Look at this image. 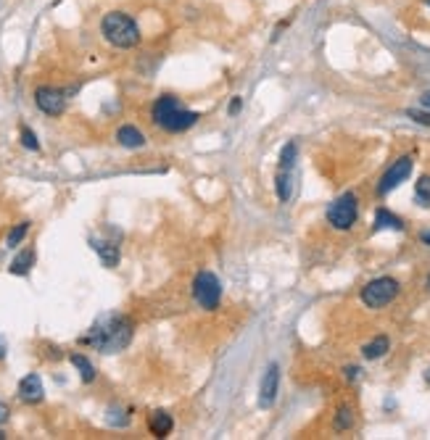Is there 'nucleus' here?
<instances>
[{"label": "nucleus", "instance_id": "b1692460", "mask_svg": "<svg viewBox=\"0 0 430 440\" xmlns=\"http://www.w3.org/2000/svg\"><path fill=\"white\" fill-rule=\"evenodd\" d=\"M6 419H8V406H6V404H0V425H3Z\"/></svg>", "mask_w": 430, "mask_h": 440}, {"label": "nucleus", "instance_id": "5701e85b", "mask_svg": "<svg viewBox=\"0 0 430 440\" xmlns=\"http://www.w3.org/2000/svg\"><path fill=\"white\" fill-rule=\"evenodd\" d=\"M22 143H24V148H29V151H40V143H37L35 132L32 130H22Z\"/></svg>", "mask_w": 430, "mask_h": 440}, {"label": "nucleus", "instance_id": "f8f14e48", "mask_svg": "<svg viewBox=\"0 0 430 440\" xmlns=\"http://www.w3.org/2000/svg\"><path fill=\"white\" fill-rule=\"evenodd\" d=\"M117 140H119V145H124V148H143L145 135L127 124V127H121V130L117 132Z\"/></svg>", "mask_w": 430, "mask_h": 440}, {"label": "nucleus", "instance_id": "2eb2a0df", "mask_svg": "<svg viewBox=\"0 0 430 440\" xmlns=\"http://www.w3.org/2000/svg\"><path fill=\"white\" fill-rule=\"evenodd\" d=\"M388 348H391V340L385 335H378L375 340H370V343L362 348V354H364V358H380L388 354Z\"/></svg>", "mask_w": 430, "mask_h": 440}, {"label": "nucleus", "instance_id": "2f4dec72", "mask_svg": "<svg viewBox=\"0 0 430 440\" xmlns=\"http://www.w3.org/2000/svg\"><path fill=\"white\" fill-rule=\"evenodd\" d=\"M428 287H430V280H428Z\"/></svg>", "mask_w": 430, "mask_h": 440}, {"label": "nucleus", "instance_id": "f257e3e1", "mask_svg": "<svg viewBox=\"0 0 430 440\" xmlns=\"http://www.w3.org/2000/svg\"><path fill=\"white\" fill-rule=\"evenodd\" d=\"M132 340V321L119 314H106L90 327V333L84 337V343L98 348L101 354H117L124 351Z\"/></svg>", "mask_w": 430, "mask_h": 440}, {"label": "nucleus", "instance_id": "ddd939ff", "mask_svg": "<svg viewBox=\"0 0 430 440\" xmlns=\"http://www.w3.org/2000/svg\"><path fill=\"white\" fill-rule=\"evenodd\" d=\"M90 245L101 253V259H103L106 266H117V261H119V248H117L114 243H106V240H90Z\"/></svg>", "mask_w": 430, "mask_h": 440}, {"label": "nucleus", "instance_id": "dca6fc26", "mask_svg": "<svg viewBox=\"0 0 430 440\" xmlns=\"http://www.w3.org/2000/svg\"><path fill=\"white\" fill-rule=\"evenodd\" d=\"M375 229H404V222L394 216L385 208H378V216H375Z\"/></svg>", "mask_w": 430, "mask_h": 440}, {"label": "nucleus", "instance_id": "1a4fd4ad", "mask_svg": "<svg viewBox=\"0 0 430 440\" xmlns=\"http://www.w3.org/2000/svg\"><path fill=\"white\" fill-rule=\"evenodd\" d=\"M43 380L37 374H27L24 380L19 382V398L27 404H40L43 401Z\"/></svg>", "mask_w": 430, "mask_h": 440}, {"label": "nucleus", "instance_id": "393cba45", "mask_svg": "<svg viewBox=\"0 0 430 440\" xmlns=\"http://www.w3.org/2000/svg\"><path fill=\"white\" fill-rule=\"evenodd\" d=\"M357 374H359V369H357V367H348V369H346V377H348V380H357Z\"/></svg>", "mask_w": 430, "mask_h": 440}, {"label": "nucleus", "instance_id": "0eeeda50", "mask_svg": "<svg viewBox=\"0 0 430 440\" xmlns=\"http://www.w3.org/2000/svg\"><path fill=\"white\" fill-rule=\"evenodd\" d=\"M409 174H412V158H409V155L396 158L394 164H391V169H388L380 177V182H378V192H380V195H388V192L396 190Z\"/></svg>", "mask_w": 430, "mask_h": 440}, {"label": "nucleus", "instance_id": "6e6552de", "mask_svg": "<svg viewBox=\"0 0 430 440\" xmlns=\"http://www.w3.org/2000/svg\"><path fill=\"white\" fill-rule=\"evenodd\" d=\"M35 103L43 114L59 116V114H64V108H66V93L59 90V87H48V84H45V87H37Z\"/></svg>", "mask_w": 430, "mask_h": 440}, {"label": "nucleus", "instance_id": "a878e982", "mask_svg": "<svg viewBox=\"0 0 430 440\" xmlns=\"http://www.w3.org/2000/svg\"><path fill=\"white\" fill-rule=\"evenodd\" d=\"M240 111V98H235L232 103H230V114H238Z\"/></svg>", "mask_w": 430, "mask_h": 440}, {"label": "nucleus", "instance_id": "39448f33", "mask_svg": "<svg viewBox=\"0 0 430 440\" xmlns=\"http://www.w3.org/2000/svg\"><path fill=\"white\" fill-rule=\"evenodd\" d=\"M359 214V203L354 192H346L341 198H335L327 208V222L335 227V229H351L354 222H357Z\"/></svg>", "mask_w": 430, "mask_h": 440}, {"label": "nucleus", "instance_id": "9d476101", "mask_svg": "<svg viewBox=\"0 0 430 440\" xmlns=\"http://www.w3.org/2000/svg\"><path fill=\"white\" fill-rule=\"evenodd\" d=\"M277 385H280V372H277V367H269V369H267V374H264V380H262L259 404H262V406H272V404H275Z\"/></svg>", "mask_w": 430, "mask_h": 440}, {"label": "nucleus", "instance_id": "4468645a", "mask_svg": "<svg viewBox=\"0 0 430 440\" xmlns=\"http://www.w3.org/2000/svg\"><path fill=\"white\" fill-rule=\"evenodd\" d=\"M290 195H293V172L290 169H280L277 172V198L288 203Z\"/></svg>", "mask_w": 430, "mask_h": 440}, {"label": "nucleus", "instance_id": "4be33fe9", "mask_svg": "<svg viewBox=\"0 0 430 440\" xmlns=\"http://www.w3.org/2000/svg\"><path fill=\"white\" fill-rule=\"evenodd\" d=\"M293 158H296V145L290 143L283 148V155H280V169H293Z\"/></svg>", "mask_w": 430, "mask_h": 440}, {"label": "nucleus", "instance_id": "f03ea898", "mask_svg": "<svg viewBox=\"0 0 430 440\" xmlns=\"http://www.w3.org/2000/svg\"><path fill=\"white\" fill-rule=\"evenodd\" d=\"M154 121L167 132H185L198 121V114L179 106L175 96H161L154 103Z\"/></svg>", "mask_w": 430, "mask_h": 440}, {"label": "nucleus", "instance_id": "f3484780", "mask_svg": "<svg viewBox=\"0 0 430 440\" xmlns=\"http://www.w3.org/2000/svg\"><path fill=\"white\" fill-rule=\"evenodd\" d=\"M333 427L338 430V432H346V430L354 427V409H351V406H341V409L335 411Z\"/></svg>", "mask_w": 430, "mask_h": 440}, {"label": "nucleus", "instance_id": "20e7f679", "mask_svg": "<svg viewBox=\"0 0 430 440\" xmlns=\"http://www.w3.org/2000/svg\"><path fill=\"white\" fill-rule=\"evenodd\" d=\"M399 296V282L394 277H378L362 287V303L367 309H383Z\"/></svg>", "mask_w": 430, "mask_h": 440}, {"label": "nucleus", "instance_id": "7c9ffc66", "mask_svg": "<svg viewBox=\"0 0 430 440\" xmlns=\"http://www.w3.org/2000/svg\"><path fill=\"white\" fill-rule=\"evenodd\" d=\"M425 3H428V6H430V0H425Z\"/></svg>", "mask_w": 430, "mask_h": 440}, {"label": "nucleus", "instance_id": "bb28decb", "mask_svg": "<svg viewBox=\"0 0 430 440\" xmlns=\"http://www.w3.org/2000/svg\"><path fill=\"white\" fill-rule=\"evenodd\" d=\"M422 106L430 108V93H425V96H422Z\"/></svg>", "mask_w": 430, "mask_h": 440}, {"label": "nucleus", "instance_id": "aec40b11", "mask_svg": "<svg viewBox=\"0 0 430 440\" xmlns=\"http://www.w3.org/2000/svg\"><path fill=\"white\" fill-rule=\"evenodd\" d=\"M415 198L420 206H430V177H420L415 185Z\"/></svg>", "mask_w": 430, "mask_h": 440}, {"label": "nucleus", "instance_id": "a211bd4d", "mask_svg": "<svg viewBox=\"0 0 430 440\" xmlns=\"http://www.w3.org/2000/svg\"><path fill=\"white\" fill-rule=\"evenodd\" d=\"M32 264H35V250L32 248L22 250V253L11 261V274H27Z\"/></svg>", "mask_w": 430, "mask_h": 440}, {"label": "nucleus", "instance_id": "423d86ee", "mask_svg": "<svg viewBox=\"0 0 430 440\" xmlns=\"http://www.w3.org/2000/svg\"><path fill=\"white\" fill-rule=\"evenodd\" d=\"M193 298L201 309L212 311L219 306V298H222V285L212 272H201L193 282Z\"/></svg>", "mask_w": 430, "mask_h": 440}, {"label": "nucleus", "instance_id": "412c9836", "mask_svg": "<svg viewBox=\"0 0 430 440\" xmlns=\"http://www.w3.org/2000/svg\"><path fill=\"white\" fill-rule=\"evenodd\" d=\"M27 232H29V222H22V225H16L11 232H8V240H6V243H8V245L13 248V245H19V243L24 240Z\"/></svg>", "mask_w": 430, "mask_h": 440}, {"label": "nucleus", "instance_id": "9b49d317", "mask_svg": "<svg viewBox=\"0 0 430 440\" xmlns=\"http://www.w3.org/2000/svg\"><path fill=\"white\" fill-rule=\"evenodd\" d=\"M175 427V422H172V416L167 411H154V414L148 416V430L154 432L156 438H167L169 432Z\"/></svg>", "mask_w": 430, "mask_h": 440}, {"label": "nucleus", "instance_id": "c85d7f7f", "mask_svg": "<svg viewBox=\"0 0 430 440\" xmlns=\"http://www.w3.org/2000/svg\"><path fill=\"white\" fill-rule=\"evenodd\" d=\"M425 382H428V385H430V369H428V372H425Z\"/></svg>", "mask_w": 430, "mask_h": 440}, {"label": "nucleus", "instance_id": "c756f323", "mask_svg": "<svg viewBox=\"0 0 430 440\" xmlns=\"http://www.w3.org/2000/svg\"><path fill=\"white\" fill-rule=\"evenodd\" d=\"M3 438H6V435H3V432H0V440H3Z\"/></svg>", "mask_w": 430, "mask_h": 440}, {"label": "nucleus", "instance_id": "7ed1b4c3", "mask_svg": "<svg viewBox=\"0 0 430 440\" xmlns=\"http://www.w3.org/2000/svg\"><path fill=\"white\" fill-rule=\"evenodd\" d=\"M101 32L114 48H135L140 43V26L135 24V19L121 11H111L101 22Z\"/></svg>", "mask_w": 430, "mask_h": 440}, {"label": "nucleus", "instance_id": "6ab92c4d", "mask_svg": "<svg viewBox=\"0 0 430 440\" xmlns=\"http://www.w3.org/2000/svg\"><path fill=\"white\" fill-rule=\"evenodd\" d=\"M72 364L80 369V374H82L84 382H93V380H96V369H93V364H90V361H87L82 354H72Z\"/></svg>", "mask_w": 430, "mask_h": 440}, {"label": "nucleus", "instance_id": "cd10ccee", "mask_svg": "<svg viewBox=\"0 0 430 440\" xmlns=\"http://www.w3.org/2000/svg\"><path fill=\"white\" fill-rule=\"evenodd\" d=\"M422 243H428V245H430V232H425V235H422Z\"/></svg>", "mask_w": 430, "mask_h": 440}]
</instances>
